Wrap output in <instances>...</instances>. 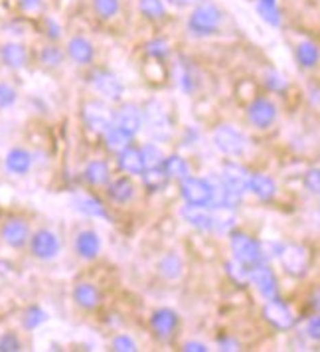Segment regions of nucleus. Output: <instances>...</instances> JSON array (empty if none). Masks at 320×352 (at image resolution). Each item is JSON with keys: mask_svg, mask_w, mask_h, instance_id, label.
I'll use <instances>...</instances> for the list:
<instances>
[{"mask_svg": "<svg viewBox=\"0 0 320 352\" xmlns=\"http://www.w3.org/2000/svg\"><path fill=\"white\" fill-rule=\"evenodd\" d=\"M222 24V10L214 2H202L188 18V30L194 36H212Z\"/></svg>", "mask_w": 320, "mask_h": 352, "instance_id": "nucleus-1", "label": "nucleus"}, {"mask_svg": "<svg viewBox=\"0 0 320 352\" xmlns=\"http://www.w3.org/2000/svg\"><path fill=\"white\" fill-rule=\"evenodd\" d=\"M229 248H231L233 259H238L247 267H253L257 263L265 261L261 243L255 238H251L249 234H245V232H231Z\"/></svg>", "mask_w": 320, "mask_h": 352, "instance_id": "nucleus-2", "label": "nucleus"}, {"mask_svg": "<svg viewBox=\"0 0 320 352\" xmlns=\"http://www.w3.org/2000/svg\"><path fill=\"white\" fill-rule=\"evenodd\" d=\"M212 141H214V146L227 157H240L247 148V137L240 129L231 127V125H220L214 131Z\"/></svg>", "mask_w": 320, "mask_h": 352, "instance_id": "nucleus-3", "label": "nucleus"}, {"mask_svg": "<svg viewBox=\"0 0 320 352\" xmlns=\"http://www.w3.org/2000/svg\"><path fill=\"white\" fill-rule=\"evenodd\" d=\"M81 115H83V121H85L87 127L91 129V131H97V133H103V135L115 123V111L103 101H87V103H83Z\"/></svg>", "mask_w": 320, "mask_h": 352, "instance_id": "nucleus-4", "label": "nucleus"}, {"mask_svg": "<svg viewBox=\"0 0 320 352\" xmlns=\"http://www.w3.org/2000/svg\"><path fill=\"white\" fill-rule=\"evenodd\" d=\"M30 252L40 261H52L62 252V240L56 232L42 228L30 238Z\"/></svg>", "mask_w": 320, "mask_h": 352, "instance_id": "nucleus-5", "label": "nucleus"}, {"mask_svg": "<svg viewBox=\"0 0 320 352\" xmlns=\"http://www.w3.org/2000/svg\"><path fill=\"white\" fill-rule=\"evenodd\" d=\"M180 196L190 206L209 208V204H212V186H209L208 178H196V176L184 178L180 182Z\"/></svg>", "mask_w": 320, "mask_h": 352, "instance_id": "nucleus-6", "label": "nucleus"}, {"mask_svg": "<svg viewBox=\"0 0 320 352\" xmlns=\"http://www.w3.org/2000/svg\"><path fill=\"white\" fill-rule=\"evenodd\" d=\"M279 257H281V263H283L285 272L288 275H293V277H303L304 273L308 272L310 256H308V250L304 245H299V243L283 245Z\"/></svg>", "mask_w": 320, "mask_h": 352, "instance_id": "nucleus-7", "label": "nucleus"}, {"mask_svg": "<svg viewBox=\"0 0 320 352\" xmlns=\"http://www.w3.org/2000/svg\"><path fill=\"white\" fill-rule=\"evenodd\" d=\"M0 238L2 241L8 245V248H12V250H22L30 238H32V234H30V226L28 222L24 220V218H18V216H12V218H8L2 228H0Z\"/></svg>", "mask_w": 320, "mask_h": 352, "instance_id": "nucleus-8", "label": "nucleus"}, {"mask_svg": "<svg viewBox=\"0 0 320 352\" xmlns=\"http://www.w3.org/2000/svg\"><path fill=\"white\" fill-rule=\"evenodd\" d=\"M263 319L279 331H288L295 324V315L290 307L279 297L267 299V303L263 305Z\"/></svg>", "mask_w": 320, "mask_h": 352, "instance_id": "nucleus-9", "label": "nucleus"}, {"mask_svg": "<svg viewBox=\"0 0 320 352\" xmlns=\"http://www.w3.org/2000/svg\"><path fill=\"white\" fill-rule=\"evenodd\" d=\"M249 283L255 285V289L261 293V297L265 299H273L277 297L279 293V281H277V275L273 272L269 265L263 263H257L251 267V273H249Z\"/></svg>", "mask_w": 320, "mask_h": 352, "instance_id": "nucleus-10", "label": "nucleus"}, {"mask_svg": "<svg viewBox=\"0 0 320 352\" xmlns=\"http://www.w3.org/2000/svg\"><path fill=\"white\" fill-rule=\"evenodd\" d=\"M144 123L148 125V133L155 137V139H168L170 137V121H168V115L166 109L160 105L159 101L155 103H148V109L143 111Z\"/></svg>", "mask_w": 320, "mask_h": 352, "instance_id": "nucleus-11", "label": "nucleus"}, {"mask_svg": "<svg viewBox=\"0 0 320 352\" xmlns=\"http://www.w3.org/2000/svg\"><path fill=\"white\" fill-rule=\"evenodd\" d=\"M91 83H93L97 94L103 96L105 99H109V101H119L121 96H123V91H125L123 81L119 80L109 69H99V72H95L91 76Z\"/></svg>", "mask_w": 320, "mask_h": 352, "instance_id": "nucleus-12", "label": "nucleus"}, {"mask_svg": "<svg viewBox=\"0 0 320 352\" xmlns=\"http://www.w3.org/2000/svg\"><path fill=\"white\" fill-rule=\"evenodd\" d=\"M113 125L123 129V131H127V133H130L135 137L144 125L143 109L139 105H135V103H123L115 111V123Z\"/></svg>", "mask_w": 320, "mask_h": 352, "instance_id": "nucleus-13", "label": "nucleus"}, {"mask_svg": "<svg viewBox=\"0 0 320 352\" xmlns=\"http://www.w3.org/2000/svg\"><path fill=\"white\" fill-rule=\"evenodd\" d=\"M247 117H249V121H251L257 129H269L273 123L277 121V107H275V103L269 101V99L259 97V99H255V101L249 105Z\"/></svg>", "mask_w": 320, "mask_h": 352, "instance_id": "nucleus-14", "label": "nucleus"}, {"mask_svg": "<svg viewBox=\"0 0 320 352\" xmlns=\"http://www.w3.org/2000/svg\"><path fill=\"white\" fill-rule=\"evenodd\" d=\"M178 324H180V317H178L176 311L168 309V307H162L157 309L150 317V329L155 331V335L159 338H168L176 333Z\"/></svg>", "mask_w": 320, "mask_h": 352, "instance_id": "nucleus-15", "label": "nucleus"}, {"mask_svg": "<svg viewBox=\"0 0 320 352\" xmlns=\"http://www.w3.org/2000/svg\"><path fill=\"white\" fill-rule=\"evenodd\" d=\"M65 56L78 65H89L95 60V46L85 36H73L67 40Z\"/></svg>", "mask_w": 320, "mask_h": 352, "instance_id": "nucleus-16", "label": "nucleus"}, {"mask_svg": "<svg viewBox=\"0 0 320 352\" xmlns=\"http://www.w3.org/2000/svg\"><path fill=\"white\" fill-rule=\"evenodd\" d=\"M222 180L225 184L236 190V192H247L249 190V178H251V173L243 166V164H238V162H225L222 166Z\"/></svg>", "mask_w": 320, "mask_h": 352, "instance_id": "nucleus-17", "label": "nucleus"}, {"mask_svg": "<svg viewBox=\"0 0 320 352\" xmlns=\"http://www.w3.org/2000/svg\"><path fill=\"white\" fill-rule=\"evenodd\" d=\"M34 157L30 151L22 148V146H14L6 153L4 157V166L10 175L14 176H26L32 170Z\"/></svg>", "mask_w": 320, "mask_h": 352, "instance_id": "nucleus-18", "label": "nucleus"}, {"mask_svg": "<svg viewBox=\"0 0 320 352\" xmlns=\"http://www.w3.org/2000/svg\"><path fill=\"white\" fill-rule=\"evenodd\" d=\"M76 254L85 261H93L101 254V238L95 230H81L76 236Z\"/></svg>", "mask_w": 320, "mask_h": 352, "instance_id": "nucleus-19", "label": "nucleus"}, {"mask_svg": "<svg viewBox=\"0 0 320 352\" xmlns=\"http://www.w3.org/2000/svg\"><path fill=\"white\" fill-rule=\"evenodd\" d=\"M0 62L10 69H22L28 64V50L20 42H6L0 46Z\"/></svg>", "mask_w": 320, "mask_h": 352, "instance_id": "nucleus-20", "label": "nucleus"}, {"mask_svg": "<svg viewBox=\"0 0 320 352\" xmlns=\"http://www.w3.org/2000/svg\"><path fill=\"white\" fill-rule=\"evenodd\" d=\"M71 297H73V303L83 311H95L97 307L101 305V291L93 283H87V281L78 283L73 287Z\"/></svg>", "mask_w": 320, "mask_h": 352, "instance_id": "nucleus-21", "label": "nucleus"}, {"mask_svg": "<svg viewBox=\"0 0 320 352\" xmlns=\"http://www.w3.org/2000/svg\"><path fill=\"white\" fill-rule=\"evenodd\" d=\"M180 216L184 218V222L200 230V232H212V212L204 206H190L186 204L184 208L180 210Z\"/></svg>", "mask_w": 320, "mask_h": 352, "instance_id": "nucleus-22", "label": "nucleus"}, {"mask_svg": "<svg viewBox=\"0 0 320 352\" xmlns=\"http://www.w3.org/2000/svg\"><path fill=\"white\" fill-rule=\"evenodd\" d=\"M119 155V168L123 170V173H127V175H143L144 170V160L143 155H141V148H135L133 144L125 148V151H121V153H117Z\"/></svg>", "mask_w": 320, "mask_h": 352, "instance_id": "nucleus-23", "label": "nucleus"}, {"mask_svg": "<svg viewBox=\"0 0 320 352\" xmlns=\"http://www.w3.org/2000/svg\"><path fill=\"white\" fill-rule=\"evenodd\" d=\"M107 194L113 202L117 204H125L133 196H135V184L128 176H119L115 180H109L107 184Z\"/></svg>", "mask_w": 320, "mask_h": 352, "instance_id": "nucleus-24", "label": "nucleus"}, {"mask_svg": "<svg viewBox=\"0 0 320 352\" xmlns=\"http://www.w3.org/2000/svg\"><path fill=\"white\" fill-rule=\"evenodd\" d=\"M249 192L255 194L257 198L263 200V202H269L277 194V184H275L271 176L257 173V175H251V178H249Z\"/></svg>", "mask_w": 320, "mask_h": 352, "instance_id": "nucleus-25", "label": "nucleus"}, {"mask_svg": "<svg viewBox=\"0 0 320 352\" xmlns=\"http://www.w3.org/2000/svg\"><path fill=\"white\" fill-rule=\"evenodd\" d=\"M71 204H73V208L78 210V212L89 216V218H109L103 202L97 200L95 196H76Z\"/></svg>", "mask_w": 320, "mask_h": 352, "instance_id": "nucleus-26", "label": "nucleus"}, {"mask_svg": "<svg viewBox=\"0 0 320 352\" xmlns=\"http://www.w3.org/2000/svg\"><path fill=\"white\" fill-rule=\"evenodd\" d=\"M83 176L89 184L93 186H105L109 184L111 180V170H109V164L105 160H91L85 170H83Z\"/></svg>", "mask_w": 320, "mask_h": 352, "instance_id": "nucleus-27", "label": "nucleus"}, {"mask_svg": "<svg viewBox=\"0 0 320 352\" xmlns=\"http://www.w3.org/2000/svg\"><path fill=\"white\" fill-rule=\"evenodd\" d=\"M162 168H164V173L168 175L170 180H180L182 182L184 178L190 176V164H188V160L184 159V157H180V155H168V157H164Z\"/></svg>", "mask_w": 320, "mask_h": 352, "instance_id": "nucleus-28", "label": "nucleus"}, {"mask_svg": "<svg viewBox=\"0 0 320 352\" xmlns=\"http://www.w3.org/2000/svg\"><path fill=\"white\" fill-rule=\"evenodd\" d=\"M159 273L166 281H176L184 273V263L178 254H166L159 261Z\"/></svg>", "mask_w": 320, "mask_h": 352, "instance_id": "nucleus-29", "label": "nucleus"}, {"mask_svg": "<svg viewBox=\"0 0 320 352\" xmlns=\"http://www.w3.org/2000/svg\"><path fill=\"white\" fill-rule=\"evenodd\" d=\"M212 232L229 234L236 228V214L233 208H214L212 212Z\"/></svg>", "mask_w": 320, "mask_h": 352, "instance_id": "nucleus-30", "label": "nucleus"}, {"mask_svg": "<svg viewBox=\"0 0 320 352\" xmlns=\"http://www.w3.org/2000/svg\"><path fill=\"white\" fill-rule=\"evenodd\" d=\"M38 60H40V64L44 65V67H48V69H56V67H60V65L64 64L65 52L60 48L56 42H49V44H46L44 48L40 50Z\"/></svg>", "mask_w": 320, "mask_h": 352, "instance_id": "nucleus-31", "label": "nucleus"}, {"mask_svg": "<svg viewBox=\"0 0 320 352\" xmlns=\"http://www.w3.org/2000/svg\"><path fill=\"white\" fill-rule=\"evenodd\" d=\"M143 182L144 186L152 192H159L162 188H166V184L170 182L168 175L164 173L162 166H155V168H144L143 170Z\"/></svg>", "mask_w": 320, "mask_h": 352, "instance_id": "nucleus-32", "label": "nucleus"}, {"mask_svg": "<svg viewBox=\"0 0 320 352\" xmlns=\"http://www.w3.org/2000/svg\"><path fill=\"white\" fill-rule=\"evenodd\" d=\"M105 141H107V146L111 148L113 153H121V151H125V148H128V146L133 144V135L127 133V131H123V129L113 125V127L105 133Z\"/></svg>", "mask_w": 320, "mask_h": 352, "instance_id": "nucleus-33", "label": "nucleus"}, {"mask_svg": "<svg viewBox=\"0 0 320 352\" xmlns=\"http://www.w3.org/2000/svg\"><path fill=\"white\" fill-rule=\"evenodd\" d=\"M48 313L40 307V305H30L24 313H22V327L26 331H36L40 329L44 322H48Z\"/></svg>", "mask_w": 320, "mask_h": 352, "instance_id": "nucleus-34", "label": "nucleus"}, {"mask_svg": "<svg viewBox=\"0 0 320 352\" xmlns=\"http://www.w3.org/2000/svg\"><path fill=\"white\" fill-rule=\"evenodd\" d=\"M297 60H299V64H301V67H304V69L315 67L320 60L319 46L312 44V42H301V44L297 46Z\"/></svg>", "mask_w": 320, "mask_h": 352, "instance_id": "nucleus-35", "label": "nucleus"}, {"mask_svg": "<svg viewBox=\"0 0 320 352\" xmlns=\"http://www.w3.org/2000/svg\"><path fill=\"white\" fill-rule=\"evenodd\" d=\"M225 272L229 275V279L238 285H247L249 283V273H251V267L243 265L238 259H231L225 263Z\"/></svg>", "mask_w": 320, "mask_h": 352, "instance_id": "nucleus-36", "label": "nucleus"}, {"mask_svg": "<svg viewBox=\"0 0 320 352\" xmlns=\"http://www.w3.org/2000/svg\"><path fill=\"white\" fill-rule=\"evenodd\" d=\"M139 10L148 20H162L166 16V6L162 0H139Z\"/></svg>", "mask_w": 320, "mask_h": 352, "instance_id": "nucleus-37", "label": "nucleus"}, {"mask_svg": "<svg viewBox=\"0 0 320 352\" xmlns=\"http://www.w3.org/2000/svg\"><path fill=\"white\" fill-rule=\"evenodd\" d=\"M93 10L101 20H111L121 10V0H93Z\"/></svg>", "mask_w": 320, "mask_h": 352, "instance_id": "nucleus-38", "label": "nucleus"}, {"mask_svg": "<svg viewBox=\"0 0 320 352\" xmlns=\"http://www.w3.org/2000/svg\"><path fill=\"white\" fill-rule=\"evenodd\" d=\"M141 155H143L144 168H155V166H162L164 155H162L160 146H157L155 143L144 144L143 148H141Z\"/></svg>", "mask_w": 320, "mask_h": 352, "instance_id": "nucleus-39", "label": "nucleus"}, {"mask_svg": "<svg viewBox=\"0 0 320 352\" xmlns=\"http://www.w3.org/2000/svg\"><path fill=\"white\" fill-rule=\"evenodd\" d=\"M257 12L269 26H275V28L281 26V22H283L281 10L277 8V4H261V2H257Z\"/></svg>", "mask_w": 320, "mask_h": 352, "instance_id": "nucleus-40", "label": "nucleus"}, {"mask_svg": "<svg viewBox=\"0 0 320 352\" xmlns=\"http://www.w3.org/2000/svg\"><path fill=\"white\" fill-rule=\"evenodd\" d=\"M18 8L26 16L42 18L46 12V2L44 0H18Z\"/></svg>", "mask_w": 320, "mask_h": 352, "instance_id": "nucleus-41", "label": "nucleus"}, {"mask_svg": "<svg viewBox=\"0 0 320 352\" xmlns=\"http://www.w3.org/2000/svg\"><path fill=\"white\" fill-rule=\"evenodd\" d=\"M18 101L16 87L6 81H0V109H10Z\"/></svg>", "mask_w": 320, "mask_h": 352, "instance_id": "nucleus-42", "label": "nucleus"}, {"mask_svg": "<svg viewBox=\"0 0 320 352\" xmlns=\"http://www.w3.org/2000/svg\"><path fill=\"white\" fill-rule=\"evenodd\" d=\"M146 54L150 58H155V60H162V58H166L170 54V46H168L166 40H152V42L146 44Z\"/></svg>", "mask_w": 320, "mask_h": 352, "instance_id": "nucleus-43", "label": "nucleus"}, {"mask_svg": "<svg viewBox=\"0 0 320 352\" xmlns=\"http://www.w3.org/2000/svg\"><path fill=\"white\" fill-rule=\"evenodd\" d=\"M111 349L117 352H135L139 351V344L128 335H117L113 338Z\"/></svg>", "mask_w": 320, "mask_h": 352, "instance_id": "nucleus-44", "label": "nucleus"}, {"mask_svg": "<svg viewBox=\"0 0 320 352\" xmlns=\"http://www.w3.org/2000/svg\"><path fill=\"white\" fill-rule=\"evenodd\" d=\"M22 351V340L14 333H4L0 336V352H20Z\"/></svg>", "mask_w": 320, "mask_h": 352, "instance_id": "nucleus-45", "label": "nucleus"}, {"mask_svg": "<svg viewBox=\"0 0 320 352\" xmlns=\"http://www.w3.org/2000/svg\"><path fill=\"white\" fill-rule=\"evenodd\" d=\"M42 24H44V32L48 36L49 42H58L62 38V26L54 20L52 16H42Z\"/></svg>", "mask_w": 320, "mask_h": 352, "instance_id": "nucleus-46", "label": "nucleus"}, {"mask_svg": "<svg viewBox=\"0 0 320 352\" xmlns=\"http://www.w3.org/2000/svg\"><path fill=\"white\" fill-rule=\"evenodd\" d=\"M265 85L273 91H285L287 89V78L279 72H269L265 76Z\"/></svg>", "mask_w": 320, "mask_h": 352, "instance_id": "nucleus-47", "label": "nucleus"}, {"mask_svg": "<svg viewBox=\"0 0 320 352\" xmlns=\"http://www.w3.org/2000/svg\"><path fill=\"white\" fill-rule=\"evenodd\" d=\"M304 186H306L310 192L320 194V168H310V170L304 175Z\"/></svg>", "mask_w": 320, "mask_h": 352, "instance_id": "nucleus-48", "label": "nucleus"}, {"mask_svg": "<svg viewBox=\"0 0 320 352\" xmlns=\"http://www.w3.org/2000/svg\"><path fill=\"white\" fill-rule=\"evenodd\" d=\"M306 335L310 336L312 340L320 342V315H315L306 320Z\"/></svg>", "mask_w": 320, "mask_h": 352, "instance_id": "nucleus-49", "label": "nucleus"}, {"mask_svg": "<svg viewBox=\"0 0 320 352\" xmlns=\"http://www.w3.org/2000/svg\"><path fill=\"white\" fill-rule=\"evenodd\" d=\"M220 351H241V344L233 338H220Z\"/></svg>", "mask_w": 320, "mask_h": 352, "instance_id": "nucleus-50", "label": "nucleus"}, {"mask_svg": "<svg viewBox=\"0 0 320 352\" xmlns=\"http://www.w3.org/2000/svg\"><path fill=\"white\" fill-rule=\"evenodd\" d=\"M186 352H208L209 349L204 344V342H198V340H190L182 346Z\"/></svg>", "mask_w": 320, "mask_h": 352, "instance_id": "nucleus-51", "label": "nucleus"}, {"mask_svg": "<svg viewBox=\"0 0 320 352\" xmlns=\"http://www.w3.org/2000/svg\"><path fill=\"white\" fill-rule=\"evenodd\" d=\"M310 305H312L317 311H320V289H317V291L312 293V297H310Z\"/></svg>", "mask_w": 320, "mask_h": 352, "instance_id": "nucleus-52", "label": "nucleus"}, {"mask_svg": "<svg viewBox=\"0 0 320 352\" xmlns=\"http://www.w3.org/2000/svg\"><path fill=\"white\" fill-rule=\"evenodd\" d=\"M257 2H261V4H277V0H257Z\"/></svg>", "mask_w": 320, "mask_h": 352, "instance_id": "nucleus-53", "label": "nucleus"}]
</instances>
